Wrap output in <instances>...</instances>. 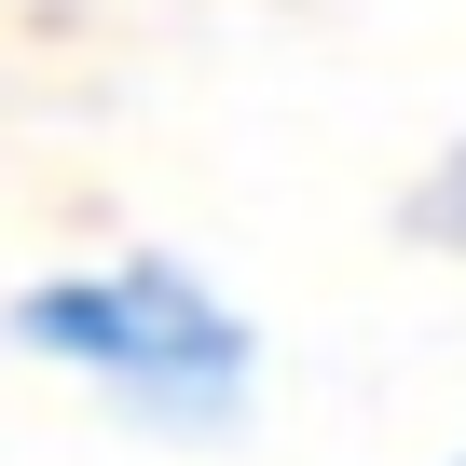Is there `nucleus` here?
<instances>
[{"label": "nucleus", "instance_id": "nucleus-1", "mask_svg": "<svg viewBox=\"0 0 466 466\" xmlns=\"http://www.w3.org/2000/svg\"><path fill=\"white\" fill-rule=\"evenodd\" d=\"M15 343L96 370L110 398H137V411H165V425H219L233 398H248V316H233L219 289H192L178 261L56 275V289L15 302Z\"/></svg>", "mask_w": 466, "mask_h": 466}, {"label": "nucleus", "instance_id": "nucleus-2", "mask_svg": "<svg viewBox=\"0 0 466 466\" xmlns=\"http://www.w3.org/2000/svg\"><path fill=\"white\" fill-rule=\"evenodd\" d=\"M411 233H439V248H466V151H452V165H439V178L411 192Z\"/></svg>", "mask_w": 466, "mask_h": 466}]
</instances>
